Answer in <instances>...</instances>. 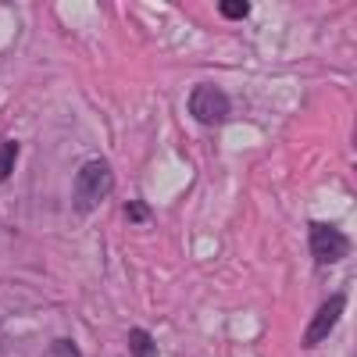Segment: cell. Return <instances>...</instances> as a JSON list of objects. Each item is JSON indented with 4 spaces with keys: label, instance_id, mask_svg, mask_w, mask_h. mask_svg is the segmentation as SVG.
Masks as SVG:
<instances>
[{
    "label": "cell",
    "instance_id": "cell-1",
    "mask_svg": "<svg viewBox=\"0 0 357 357\" xmlns=\"http://www.w3.org/2000/svg\"><path fill=\"white\" fill-rule=\"evenodd\" d=\"M114 190V168L104 158H89L79 172H75V186H72V207L79 215H89L107 200V193Z\"/></svg>",
    "mask_w": 357,
    "mask_h": 357
},
{
    "label": "cell",
    "instance_id": "cell-2",
    "mask_svg": "<svg viewBox=\"0 0 357 357\" xmlns=\"http://www.w3.org/2000/svg\"><path fill=\"white\" fill-rule=\"evenodd\" d=\"M190 114H193V122L207 126V129H215L222 122H229V114H232V100L222 86L215 82H200L193 86V93H190Z\"/></svg>",
    "mask_w": 357,
    "mask_h": 357
},
{
    "label": "cell",
    "instance_id": "cell-3",
    "mask_svg": "<svg viewBox=\"0 0 357 357\" xmlns=\"http://www.w3.org/2000/svg\"><path fill=\"white\" fill-rule=\"evenodd\" d=\"M307 247H311V257L318 264H336L340 257L350 254V240L336 229V225H325V222H311L307 229Z\"/></svg>",
    "mask_w": 357,
    "mask_h": 357
},
{
    "label": "cell",
    "instance_id": "cell-4",
    "mask_svg": "<svg viewBox=\"0 0 357 357\" xmlns=\"http://www.w3.org/2000/svg\"><path fill=\"white\" fill-rule=\"evenodd\" d=\"M343 311H347V293H333L329 301L314 311L307 333H304V347H318V343L329 340V333L336 329V321L343 318Z\"/></svg>",
    "mask_w": 357,
    "mask_h": 357
},
{
    "label": "cell",
    "instance_id": "cell-5",
    "mask_svg": "<svg viewBox=\"0 0 357 357\" xmlns=\"http://www.w3.org/2000/svg\"><path fill=\"white\" fill-rule=\"evenodd\" d=\"M129 354L132 357H158V343L146 329H129Z\"/></svg>",
    "mask_w": 357,
    "mask_h": 357
},
{
    "label": "cell",
    "instance_id": "cell-6",
    "mask_svg": "<svg viewBox=\"0 0 357 357\" xmlns=\"http://www.w3.org/2000/svg\"><path fill=\"white\" fill-rule=\"evenodd\" d=\"M18 139H8V143H0V183L4 178H11V172H15V161H18Z\"/></svg>",
    "mask_w": 357,
    "mask_h": 357
},
{
    "label": "cell",
    "instance_id": "cell-7",
    "mask_svg": "<svg viewBox=\"0 0 357 357\" xmlns=\"http://www.w3.org/2000/svg\"><path fill=\"white\" fill-rule=\"evenodd\" d=\"M218 11H222V18H229V22H243V18L250 15V4H247V0H222Z\"/></svg>",
    "mask_w": 357,
    "mask_h": 357
},
{
    "label": "cell",
    "instance_id": "cell-8",
    "mask_svg": "<svg viewBox=\"0 0 357 357\" xmlns=\"http://www.w3.org/2000/svg\"><path fill=\"white\" fill-rule=\"evenodd\" d=\"M126 218L132 225H151V207H146L143 200H129L126 204Z\"/></svg>",
    "mask_w": 357,
    "mask_h": 357
},
{
    "label": "cell",
    "instance_id": "cell-9",
    "mask_svg": "<svg viewBox=\"0 0 357 357\" xmlns=\"http://www.w3.org/2000/svg\"><path fill=\"white\" fill-rule=\"evenodd\" d=\"M47 357H82V350H79L75 340H54L47 347Z\"/></svg>",
    "mask_w": 357,
    "mask_h": 357
}]
</instances>
